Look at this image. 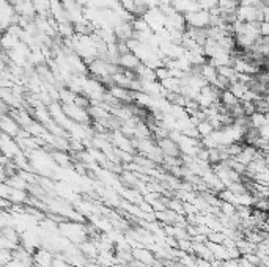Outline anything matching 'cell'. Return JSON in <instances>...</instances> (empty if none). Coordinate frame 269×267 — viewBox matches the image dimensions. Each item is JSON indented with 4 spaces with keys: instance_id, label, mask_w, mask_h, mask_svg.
I'll list each match as a JSON object with an SVG mask.
<instances>
[{
    "instance_id": "6da1fadb",
    "label": "cell",
    "mask_w": 269,
    "mask_h": 267,
    "mask_svg": "<svg viewBox=\"0 0 269 267\" xmlns=\"http://www.w3.org/2000/svg\"><path fill=\"white\" fill-rule=\"evenodd\" d=\"M140 17L148 24L150 30H152L153 33L166 28V16L162 14V11H160L159 8H146L145 13Z\"/></svg>"
},
{
    "instance_id": "7a4b0ae2",
    "label": "cell",
    "mask_w": 269,
    "mask_h": 267,
    "mask_svg": "<svg viewBox=\"0 0 269 267\" xmlns=\"http://www.w3.org/2000/svg\"><path fill=\"white\" fill-rule=\"evenodd\" d=\"M219 94H220V91L216 87H212V85H205V87L198 91V96L196 101L200 109H208V107L219 102Z\"/></svg>"
},
{
    "instance_id": "3957f363",
    "label": "cell",
    "mask_w": 269,
    "mask_h": 267,
    "mask_svg": "<svg viewBox=\"0 0 269 267\" xmlns=\"http://www.w3.org/2000/svg\"><path fill=\"white\" fill-rule=\"evenodd\" d=\"M182 16H184V20H186V27L200 28V30L210 27V13L206 9H198V11L188 13Z\"/></svg>"
},
{
    "instance_id": "277c9868",
    "label": "cell",
    "mask_w": 269,
    "mask_h": 267,
    "mask_svg": "<svg viewBox=\"0 0 269 267\" xmlns=\"http://www.w3.org/2000/svg\"><path fill=\"white\" fill-rule=\"evenodd\" d=\"M158 148H159V151L162 153L164 157H178L180 156V148H178L176 142L172 140L170 137L159 138Z\"/></svg>"
},
{
    "instance_id": "5b68a950",
    "label": "cell",
    "mask_w": 269,
    "mask_h": 267,
    "mask_svg": "<svg viewBox=\"0 0 269 267\" xmlns=\"http://www.w3.org/2000/svg\"><path fill=\"white\" fill-rule=\"evenodd\" d=\"M118 68L126 69V71H136L140 65V60H138L132 52H124L118 55Z\"/></svg>"
},
{
    "instance_id": "8992f818",
    "label": "cell",
    "mask_w": 269,
    "mask_h": 267,
    "mask_svg": "<svg viewBox=\"0 0 269 267\" xmlns=\"http://www.w3.org/2000/svg\"><path fill=\"white\" fill-rule=\"evenodd\" d=\"M249 118V124L254 129H258L260 126L263 124H268V113H260V112H254L250 116H247Z\"/></svg>"
},
{
    "instance_id": "52a82bcc",
    "label": "cell",
    "mask_w": 269,
    "mask_h": 267,
    "mask_svg": "<svg viewBox=\"0 0 269 267\" xmlns=\"http://www.w3.org/2000/svg\"><path fill=\"white\" fill-rule=\"evenodd\" d=\"M196 129H197V134H198L200 138H205V137H208L210 134H212L214 131H216V129L212 127V124H211L210 121H206V120L198 121V123L196 124Z\"/></svg>"
},
{
    "instance_id": "ba28073f",
    "label": "cell",
    "mask_w": 269,
    "mask_h": 267,
    "mask_svg": "<svg viewBox=\"0 0 269 267\" xmlns=\"http://www.w3.org/2000/svg\"><path fill=\"white\" fill-rule=\"evenodd\" d=\"M154 77H156L158 82H162V80H166L172 76H170V71L166 66H160V68L154 69Z\"/></svg>"
},
{
    "instance_id": "9c48e42d",
    "label": "cell",
    "mask_w": 269,
    "mask_h": 267,
    "mask_svg": "<svg viewBox=\"0 0 269 267\" xmlns=\"http://www.w3.org/2000/svg\"><path fill=\"white\" fill-rule=\"evenodd\" d=\"M196 2L198 3L200 9H206V11L218 6V0H196Z\"/></svg>"
},
{
    "instance_id": "30bf717a",
    "label": "cell",
    "mask_w": 269,
    "mask_h": 267,
    "mask_svg": "<svg viewBox=\"0 0 269 267\" xmlns=\"http://www.w3.org/2000/svg\"><path fill=\"white\" fill-rule=\"evenodd\" d=\"M134 256H136L137 260L144 261V263H152V260H153V256L150 255L146 250H145V252H142V250H137V252H134Z\"/></svg>"
},
{
    "instance_id": "8fae6325",
    "label": "cell",
    "mask_w": 269,
    "mask_h": 267,
    "mask_svg": "<svg viewBox=\"0 0 269 267\" xmlns=\"http://www.w3.org/2000/svg\"><path fill=\"white\" fill-rule=\"evenodd\" d=\"M258 31H260V36L268 38V35H269V24H268V20H262V22H258Z\"/></svg>"
},
{
    "instance_id": "7c38bea8",
    "label": "cell",
    "mask_w": 269,
    "mask_h": 267,
    "mask_svg": "<svg viewBox=\"0 0 269 267\" xmlns=\"http://www.w3.org/2000/svg\"><path fill=\"white\" fill-rule=\"evenodd\" d=\"M160 3V0H142V5L145 8H158Z\"/></svg>"
},
{
    "instance_id": "4fadbf2b",
    "label": "cell",
    "mask_w": 269,
    "mask_h": 267,
    "mask_svg": "<svg viewBox=\"0 0 269 267\" xmlns=\"http://www.w3.org/2000/svg\"><path fill=\"white\" fill-rule=\"evenodd\" d=\"M74 227H76V230H80V227H79V225H72V223H68V228H70V230H74ZM76 234H78V233H72V234L70 233V234H66V236H70L72 241H78Z\"/></svg>"
}]
</instances>
